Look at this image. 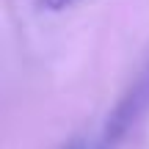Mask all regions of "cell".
<instances>
[{
  "instance_id": "1",
  "label": "cell",
  "mask_w": 149,
  "mask_h": 149,
  "mask_svg": "<svg viewBox=\"0 0 149 149\" xmlns=\"http://www.w3.org/2000/svg\"><path fill=\"white\" fill-rule=\"evenodd\" d=\"M72 3H77V0H36V6L44 8V11H64V8H69Z\"/></svg>"
}]
</instances>
